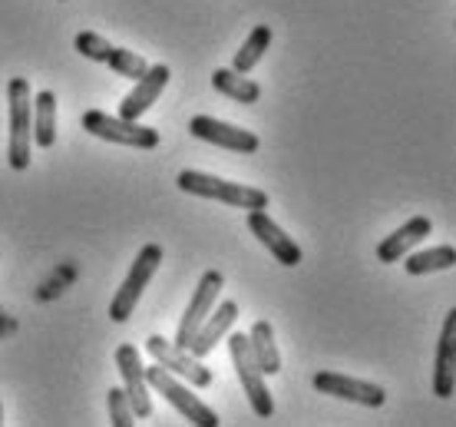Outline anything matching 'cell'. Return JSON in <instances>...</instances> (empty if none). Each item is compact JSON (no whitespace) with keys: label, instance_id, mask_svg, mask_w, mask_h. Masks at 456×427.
I'll return each instance as SVG.
<instances>
[{"label":"cell","instance_id":"cell-2","mask_svg":"<svg viewBox=\"0 0 456 427\" xmlns=\"http://www.w3.org/2000/svg\"><path fill=\"white\" fill-rule=\"evenodd\" d=\"M11 96V139H7V162L11 169L23 173L30 169V143H34V96L30 83L23 77H13L7 86Z\"/></svg>","mask_w":456,"mask_h":427},{"label":"cell","instance_id":"cell-18","mask_svg":"<svg viewBox=\"0 0 456 427\" xmlns=\"http://www.w3.org/2000/svg\"><path fill=\"white\" fill-rule=\"evenodd\" d=\"M248 348L255 365L265 371V374H278L281 371V355H278V345H274V328L272 322H255L248 332Z\"/></svg>","mask_w":456,"mask_h":427},{"label":"cell","instance_id":"cell-4","mask_svg":"<svg viewBox=\"0 0 456 427\" xmlns=\"http://www.w3.org/2000/svg\"><path fill=\"white\" fill-rule=\"evenodd\" d=\"M83 129H86L90 136L116 143V146H129V150H156V146H159V129L142 127L139 119L110 116V113H103V110L83 113Z\"/></svg>","mask_w":456,"mask_h":427},{"label":"cell","instance_id":"cell-20","mask_svg":"<svg viewBox=\"0 0 456 427\" xmlns=\"http://www.w3.org/2000/svg\"><path fill=\"white\" fill-rule=\"evenodd\" d=\"M212 86H216L218 93H225V96H232V100H239V103H258L262 100V86L255 80H248L245 73H239V70H216L212 73Z\"/></svg>","mask_w":456,"mask_h":427},{"label":"cell","instance_id":"cell-12","mask_svg":"<svg viewBox=\"0 0 456 427\" xmlns=\"http://www.w3.org/2000/svg\"><path fill=\"white\" fill-rule=\"evenodd\" d=\"M189 133L195 139H206L212 146H222V150H232V152H255L262 146V139L255 136L251 129L222 123L216 116H192L189 119Z\"/></svg>","mask_w":456,"mask_h":427},{"label":"cell","instance_id":"cell-10","mask_svg":"<svg viewBox=\"0 0 456 427\" xmlns=\"http://www.w3.org/2000/svg\"><path fill=\"white\" fill-rule=\"evenodd\" d=\"M311 384H314V391L341 398V401H354V405H364V407H380L387 401V391L380 384L347 378V374H338V371H318L311 378Z\"/></svg>","mask_w":456,"mask_h":427},{"label":"cell","instance_id":"cell-9","mask_svg":"<svg viewBox=\"0 0 456 427\" xmlns=\"http://www.w3.org/2000/svg\"><path fill=\"white\" fill-rule=\"evenodd\" d=\"M222 285H225V275H222L218 268H208L206 275L199 278L192 301H189L183 322H179V332H175V345L179 348H189L192 335L199 332V324L206 322V315L216 308V299H218V292H222Z\"/></svg>","mask_w":456,"mask_h":427},{"label":"cell","instance_id":"cell-16","mask_svg":"<svg viewBox=\"0 0 456 427\" xmlns=\"http://www.w3.org/2000/svg\"><path fill=\"white\" fill-rule=\"evenodd\" d=\"M434 232V222L427 219V216H413L411 222H403L397 232H390L384 242L377 245V262H400L407 252H413L417 245L427 239Z\"/></svg>","mask_w":456,"mask_h":427},{"label":"cell","instance_id":"cell-15","mask_svg":"<svg viewBox=\"0 0 456 427\" xmlns=\"http://www.w3.org/2000/svg\"><path fill=\"white\" fill-rule=\"evenodd\" d=\"M456 384V308L444 318V332L436 341L434 361V394L436 398H453Z\"/></svg>","mask_w":456,"mask_h":427},{"label":"cell","instance_id":"cell-13","mask_svg":"<svg viewBox=\"0 0 456 427\" xmlns=\"http://www.w3.org/2000/svg\"><path fill=\"white\" fill-rule=\"evenodd\" d=\"M248 229L255 232V239H258V242L274 255V262H281V266H288V268L301 266V259H305V255H301L297 242L272 219V216H268V212H265V209H251Z\"/></svg>","mask_w":456,"mask_h":427},{"label":"cell","instance_id":"cell-1","mask_svg":"<svg viewBox=\"0 0 456 427\" xmlns=\"http://www.w3.org/2000/svg\"><path fill=\"white\" fill-rule=\"evenodd\" d=\"M175 185L189 193V196H202V199H216V202H225V206L235 209H268V193L265 189H255V185L245 183H228V179H218V176L199 173V169H183Z\"/></svg>","mask_w":456,"mask_h":427},{"label":"cell","instance_id":"cell-3","mask_svg":"<svg viewBox=\"0 0 456 427\" xmlns=\"http://www.w3.org/2000/svg\"><path fill=\"white\" fill-rule=\"evenodd\" d=\"M146 382H149V391L162 394V398H166V401H169V405L175 407L185 421H192V424H199V427H218L222 424L216 411L192 394V384H183L175 374H169V371L162 368V365L146 368Z\"/></svg>","mask_w":456,"mask_h":427},{"label":"cell","instance_id":"cell-11","mask_svg":"<svg viewBox=\"0 0 456 427\" xmlns=\"http://www.w3.org/2000/svg\"><path fill=\"white\" fill-rule=\"evenodd\" d=\"M116 368L123 374V391L133 405V415L149 417L152 415V398H149V382H146V365L139 358L136 345H119L116 348Z\"/></svg>","mask_w":456,"mask_h":427},{"label":"cell","instance_id":"cell-24","mask_svg":"<svg viewBox=\"0 0 456 427\" xmlns=\"http://www.w3.org/2000/svg\"><path fill=\"white\" fill-rule=\"evenodd\" d=\"M0 424H4V405H0Z\"/></svg>","mask_w":456,"mask_h":427},{"label":"cell","instance_id":"cell-17","mask_svg":"<svg viewBox=\"0 0 456 427\" xmlns=\"http://www.w3.org/2000/svg\"><path fill=\"white\" fill-rule=\"evenodd\" d=\"M235 318H239V305L235 301H218L216 308L206 315V322L199 324V332L189 341V351H192L195 358H206L208 351L218 345V338L235 324Z\"/></svg>","mask_w":456,"mask_h":427},{"label":"cell","instance_id":"cell-22","mask_svg":"<svg viewBox=\"0 0 456 427\" xmlns=\"http://www.w3.org/2000/svg\"><path fill=\"white\" fill-rule=\"evenodd\" d=\"M268 46H272V27H268V23H258V27L248 34V40L241 44L239 53H235L232 70H239V73H251V70L258 67V60L265 57V50H268Z\"/></svg>","mask_w":456,"mask_h":427},{"label":"cell","instance_id":"cell-21","mask_svg":"<svg viewBox=\"0 0 456 427\" xmlns=\"http://www.w3.org/2000/svg\"><path fill=\"white\" fill-rule=\"evenodd\" d=\"M456 266V249L453 245H436L427 252H407L403 255V268L407 275H430V272H446Z\"/></svg>","mask_w":456,"mask_h":427},{"label":"cell","instance_id":"cell-14","mask_svg":"<svg viewBox=\"0 0 456 427\" xmlns=\"http://www.w3.org/2000/svg\"><path fill=\"white\" fill-rule=\"evenodd\" d=\"M169 77H172V73H169V67H166V63L146 67V73L136 80V86L123 96V103H119V116H123V119H139L149 106L159 100L162 90L169 86Z\"/></svg>","mask_w":456,"mask_h":427},{"label":"cell","instance_id":"cell-7","mask_svg":"<svg viewBox=\"0 0 456 427\" xmlns=\"http://www.w3.org/2000/svg\"><path fill=\"white\" fill-rule=\"evenodd\" d=\"M146 351L156 358V365H162L175 378H183L185 384H192V388H208L212 384V368H206L202 358H195L189 348H179L169 338L152 335L146 338Z\"/></svg>","mask_w":456,"mask_h":427},{"label":"cell","instance_id":"cell-19","mask_svg":"<svg viewBox=\"0 0 456 427\" xmlns=\"http://www.w3.org/2000/svg\"><path fill=\"white\" fill-rule=\"evenodd\" d=\"M34 143L40 150H50L57 143V96L50 90L34 96Z\"/></svg>","mask_w":456,"mask_h":427},{"label":"cell","instance_id":"cell-6","mask_svg":"<svg viewBox=\"0 0 456 427\" xmlns=\"http://www.w3.org/2000/svg\"><path fill=\"white\" fill-rule=\"evenodd\" d=\"M228 351H232V365H235V374L241 382V391L248 394V405L258 417H272L274 415V401L272 391L265 384V371L255 365L251 358V348H248V335H232L228 338Z\"/></svg>","mask_w":456,"mask_h":427},{"label":"cell","instance_id":"cell-8","mask_svg":"<svg viewBox=\"0 0 456 427\" xmlns=\"http://www.w3.org/2000/svg\"><path fill=\"white\" fill-rule=\"evenodd\" d=\"M73 46H77V53H83L86 60L106 63L110 70H116L119 77H129V80H139V77L146 73V67H149V63L139 57L136 50H126V46L110 44L106 37L93 34V30H83V34H77Z\"/></svg>","mask_w":456,"mask_h":427},{"label":"cell","instance_id":"cell-5","mask_svg":"<svg viewBox=\"0 0 456 427\" xmlns=\"http://www.w3.org/2000/svg\"><path fill=\"white\" fill-rule=\"evenodd\" d=\"M159 262H162V249L156 242H149L139 249L136 262L129 268V275H126V282L116 289L113 301H110V318H113V322H126L129 315L136 312L139 299H142L146 285L152 282V275H156Z\"/></svg>","mask_w":456,"mask_h":427},{"label":"cell","instance_id":"cell-23","mask_svg":"<svg viewBox=\"0 0 456 427\" xmlns=\"http://www.w3.org/2000/svg\"><path fill=\"white\" fill-rule=\"evenodd\" d=\"M106 405H110V421H113L116 427H129L136 421L133 405H129V398H126L123 388H110V391H106Z\"/></svg>","mask_w":456,"mask_h":427}]
</instances>
